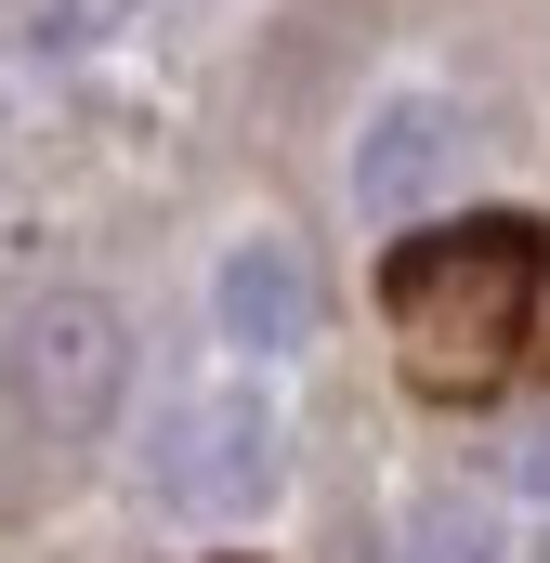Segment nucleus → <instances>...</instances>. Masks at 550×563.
Listing matches in <instances>:
<instances>
[{"label": "nucleus", "mask_w": 550, "mask_h": 563, "mask_svg": "<svg viewBox=\"0 0 550 563\" xmlns=\"http://www.w3.org/2000/svg\"><path fill=\"white\" fill-rule=\"evenodd\" d=\"M538 223L525 210H472V223H446V236H419L394 250V341H407L419 394H485L498 367H512V341H525V314H538Z\"/></svg>", "instance_id": "obj_1"}, {"label": "nucleus", "mask_w": 550, "mask_h": 563, "mask_svg": "<svg viewBox=\"0 0 550 563\" xmlns=\"http://www.w3.org/2000/svg\"><path fill=\"white\" fill-rule=\"evenodd\" d=\"M13 394H26V420L66 432V445L106 432L119 394H132V328H119V301H92V288L26 301V328H13Z\"/></svg>", "instance_id": "obj_2"}, {"label": "nucleus", "mask_w": 550, "mask_h": 563, "mask_svg": "<svg viewBox=\"0 0 550 563\" xmlns=\"http://www.w3.org/2000/svg\"><path fill=\"white\" fill-rule=\"evenodd\" d=\"M144 472L184 498V511H263L275 498V420L250 380H210V394H184L157 445H144Z\"/></svg>", "instance_id": "obj_3"}, {"label": "nucleus", "mask_w": 550, "mask_h": 563, "mask_svg": "<svg viewBox=\"0 0 550 563\" xmlns=\"http://www.w3.org/2000/svg\"><path fill=\"white\" fill-rule=\"evenodd\" d=\"M210 328L237 341V354H301L315 341V263H301V236H237L223 250V276H210Z\"/></svg>", "instance_id": "obj_4"}, {"label": "nucleus", "mask_w": 550, "mask_h": 563, "mask_svg": "<svg viewBox=\"0 0 550 563\" xmlns=\"http://www.w3.org/2000/svg\"><path fill=\"white\" fill-rule=\"evenodd\" d=\"M446 157H459V106H432V92H419V106H381L367 144H354V210H381V223L419 210V197L446 184Z\"/></svg>", "instance_id": "obj_5"}, {"label": "nucleus", "mask_w": 550, "mask_h": 563, "mask_svg": "<svg viewBox=\"0 0 550 563\" xmlns=\"http://www.w3.org/2000/svg\"><path fill=\"white\" fill-rule=\"evenodd\" d=\"M407 551L419 563H498V538H485L472 498H419V511H407Z\"/></svg>", "instance_id": "obj_6"}, {"label": "nucleus", "mask_w": 550, "mask_h": 563, "mask_svg": "<svg viewBox=\"0 0 550 563\" xmlns=\"http://www.w3.org/2000/svg\"><path fill=\"white\" fill-rule=\"evenodd\" d=\"M525 485H538V498H550V420L525 432Z\"/></svg>", "instance_id": "obj_7"}]
</instances>
